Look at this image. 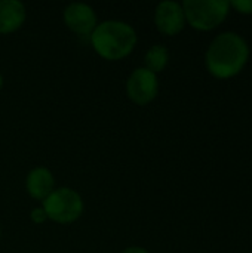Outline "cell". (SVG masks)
I'll return each instance as SVG.
<instances>
[{"mask_svg":"<svg viewBox=\"0 0 252 253\" xmlns=\"http://www.w3.org/2000/svg\"><path fill=\"white\" fill-rule=\"evenodd\" d=\"M92 49L105 61H122L129 56L137 43L135 28L120 19H107L98 22L89 36Z\"/></svg>","mask_w":252,"mask_h":253,"instance_id":"1","label":"cell"},{"mask_svg":"<svg viewBox=\"0 0 252 253\" xmlns=\"http://www.w3.org/2000/svg\"><path fill=\"white\" fill-rule=\"evenodd\" d=\"M250 56L247 42L236 33L227 31L218 34L206 50V67L218 79L236 76Z\"/></svg>","mask_w":252,"mask_h":253,"instance_id":"2","label":"cell"},{"mask_svg":"<svg viewBox=\"0 0 252 253\" xmlns=\"http://www.w3.org/2000/svg\"><path fill=\"white\" fill-rule=\"evenodd\" d=\"M42 208L49 221L59 225H68L80 219L85 211V202L76 190L59 187L42 202Z\"/></svg>","mask_w":252,"mask_h":253,"instance_id":"3","label":"cell"},{"mask_svg":"<svg viewBox=\"0 0 252 253\" xmlns=\"http://www.w3.org/2000/svg\"><path fill=\"white\" fill-rule=\"evenodd\" d=\"M186 22L193 28L208 31L218 27L227 16L230 1L227 0H184L181 3Z\"/></svg>","mask_w":252,"mask_h":253,"instance_id":"4","label":"cell"},{"mask_svg":"<svg viewBox=\"0 0 252 253\" xmlns=\"http://www.w3.org/2000/svg\"><path fill=\"white\" fill-rule=\"evenodd\" d=\"M126 96L135 105L144 107L156 99L159 95L157 74L151 73L146 67H137L126 79Z\"/></svg>","mask_w":252,"mask_h":253,"instance_id":"5","label":"cell"},{"mask_svg":"<svg viewBox=\"0 0 252 253\" xmlns=\"http://www.w3.org/2000/svg\"><path fill=\"white\" fill-rule=\"evenodd\" d=\"M62 19L67 28L77 36L89 37L98 24V16L91 4L74 1L65 6L62 12Z\"/></svg>","mask_w":252,"mask_h":253,"instance_id":"6","label":"cell"},{"mask_svg":"<svg viewBox=\"0 0 252 253\" xmlns=\"http://www.w3.org/2000/svg\"><path fill=\"white\" fill-rule=\"evenodd\" d=\"M156 28L165 36H175L186 25V15L181 3L174 0L160 1L154 10Z\"/></svg>","mask_w":252,"mask_h":253,"instance_id":"7","label":"cell"},{"mask_svg":"<svg viewBox=\"0 0 252 253\" xmlns=\"http://www.w3.org/2000/svg\"><path fill=\"white\" fill-rule=\"evenodd\" d=\"M55 188L53 173L45 166L33 168L25 176V190L33 200L43 202Z\"/></svg>","mask_w":252,"mask_h":253,"instance_id":"8","label":"cell"},{"mask_svg":"<svg viewBox=\"0 0 252 253\" xmlns=\"http://www.w3.org/2000/svg\"><path fill=\"white\" fill-rule=\"evenodd\" d=\"M27 19V9L19 0H0V34L18 31Z\"/></svg>","mask_w":252,"mask_h":253,"instance_id":"9","label":"cell"},{"mask_svg":"<svg viewBox=\"0 0 252 253\" xmlns=\"http://www.w3.org/2000/svg\"><path fill=\"white\" fill-rule=\"evenodd\" d=\"M169 62V50L165 44H153L144 55V65L151 73L157 74L166 68Z\"/></svg>","mask_w":252,"mask_h":253,"instance_id":"10","label":"cell"},{"mask_svg":"<svg viewBox=\"0 0 252 253\" xmlns=\"http://www.w3.org/2000/svg\"><path fill=\"white\" fill-rule=\"evenodd\" d=\"M30 219H31V222H33L34 225H42V224H45V222L48 221V216H46V212L43 211V208L39 206V208L31 209V212H30Z\"/></svg>","mask_w":252,"mask_h":253,"instance_id":"11","label":"cell"},{"mask_svg":"<svg viewBox=\"0 0 252 253\" xmlns=\"http://www.w3.org/2000/svg\"><path fill=\"white\" fill-rule=\"evenodd\" d=\"M230 6L242 13H252V0H233L230 1Z\"/></svg>","mask_w":252,"mask_h":253,"instance_id":"12","label":"cell"},{"mask_svg":"<svg viewBox=\"0 0 252 253\" xmlns=\"http://www.w3.org/2000/svg\"><path fill=\"white\" fill-rule=\"evenodd\" d=\"M120 253H150L146 248H143V246H128V248H125L123 251Z\"/></svg>","mask_w":252,"mask_h":253,"instance_id":"13","label":"cell"},{"mask_svg":"<svg viewBox=\"0 0 252 253\" xmlns=\"http://www.w3.org/2000/svg\"><path fill=\"white\" fill-rule=\"evenodd\" d=\"M3 84H4V79H3V74H1V71H0V90L3 89Z\"/></svg>","mask_w":252,"mask_h":253,"instance_id":"14","label":"cell"},{"mask_svg":"<svg viewBox=\"0 0 252 253\" xmlns=\"http://www.w3.org/2000/svg\"><path fill=\"white\" fill-rule=\"evenodd\" d=\"M0 240H1V225H0Z\"/></svg>","mask_w":252,"mask_h":253,"instance_id":"15","label":"cell"}]
</instances>
